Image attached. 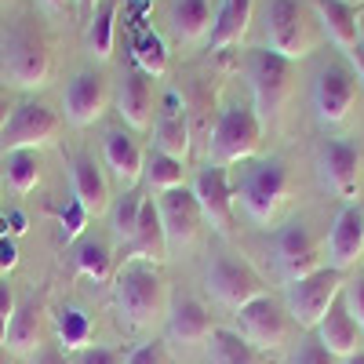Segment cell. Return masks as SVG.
<instances>
[{
    "label": "cell",
    "mask_w": 364,
    "mask_h": 364,
    "mask_svg": "<svg viewBox=\"0 0 364 364\" xmlns=\"http://www.w3.org/2000/svg\"><path fill=\"white\" fill-rule=\"evenodd\" d=\"M113 306L120 324L135 331L154 328L164 314V277L149 262H124L113 277Z\"/></svg>",
    "instance_id": "1"
},
{
    "label": "cell",
    "mask_w": 364,
    "mask_h": 364,
    "mask_svg": "<svg viewBox=\"0 0 364 364\" xmlns=\"http://www.w3.org/2000/svg\"><path fill=\"white\" fill-rule=\"evenodd\" d=\"M262 128L266 124L252 106H226L215 117V128H211L208 139V164L230 168V164L252 161L262 146Z\"/></svg>",
    "instance_id": "2"
},
{
    "label": "cell",
    "mask_w": 364,
    "mask_h": 364,
    "mask_svg": "<svg viewBox=\"0 0 364 364\" xmlns=\"http://www.w3.org/2000/svg\"><path fill=\"white\" fill-rule=\"evenodd\" d=\"M55 70V55L48 48V41L33 29H11L4 37V48H0V73H4L8 84L22 87V91H37L51 80Z\"/></svg>",
    "instance_id": "3"
},
{
    "label": "cell",
    "mask_w": 364,
    "mask_h": 364,
    "mask_svg": "<svg viewBox=\"0 0 364 364\" xmlns=\"http://www.w3.org/2000/svg\"><path fill=\"white\" fill-rule=\"evenodd\" d=\"M233 193L240 197L252 223L269 226L277 219V211L284 208L288 193H291V171L281 157H266V161H259L245 171V178H240V186Z\"/></svg>",
    "instance_id": "4"
},
{
    "label": "cell",
    "mask_w": 364,
    "mask_h": 364,
    "mask_svg": "<svg viewBox=\"0 0 364 364\" xmlns=\"http://www.w3.org/2000/svg\"><path fill=\"white\" fill-rule=\"evenodd\" d=\"M248 87H252V109L259 113L262 124L277 120L281 109L291 99V87H295V63L273 55L266 48L248 55Z\"/></svg>",
    "instance_id": "5"
},
{
    "label": "cell",
    "mask_w": 364,
    "mask_h": 364,
    "mask_svg": "<svg viewBox=\"0 0 364 364\" xmlns=\"http://www.w3.org/2000/svg\"><path fill=\"white\" fill-rule=\"evenodd\" d=\"M343 288H346L343 273L331 269V266H321L317 273H310V277H302V281L284 288V310L299 328L314 331L324 321V314L339 302Z\"/></svg>",
    "instance_id": "6"
},
{
    "label": "cell",
    "mask_w": 364,
    "mask_h": 364,
    "mask_svg": "<svg viewBox=\"0 0 364 364\" xmlns=\"http://www.w3.org/2000/svg\"><path fill=\"white\" fill-rule=\"evenodd\" d=\"M204 284L211 291V299L226 310H240L248 306L252 299L266 295V281L262 273L248 262V259H237V255H215L204 269Z\"/></svg>",
    "instance_id": "7"
},
{
    "label": "cell",
    "mask_w": 364,
    "mask_h": 364,
    "mask_svg": "<svg viewBox=\"0 0 364 364\" xmlns=\"http://www.w3.org/2000/svg\"><path fill=\"white\" fill-rule=\"evenodd\" d=\"M233 331L245 343H252L259 353H269V350H281L288 343L291 317H288V310L281 306V302L266 291V295L252 299L248 306L237 310V328Z\"/></svg>",
    "instance_id": "8"
},
{
    "label": "cell",
    "mask_w": 364,
    "mask_h": 364,
    "mask_svg": "<svg viewBox=\"0 0 364 364\" xmlns=\"http://www.w3.org/2000/svg\"><path fill=\"white\" fill-rule=\"evenodd\" d=\"M266 51L299 63L314 51V37L306 26V11L299 0H269L266 8Z\"/></svg>",
    "instance_id": "9"
},
{
    "label": "cell",
    "mask_w": 364,
    "mask_h": 364,
    "mask_svg": "<svg viewBox=\"0 0 364 364\" xmlns=\"http://www.w3.org/2000/svg\"><path fill=\"white\" fill-rule=\"evenodd\" d=\"M317 171L324 190H331L336 197H343L346 204H357L360 197V149L350 139H324L317 149Z\"/></svg>",
    "instance_id": "10"
},
{
    "label": "cell",
    "mask_w": 364,
    "mask_h": 364,
    "mask_svg": "<svg viewBox=\"0 0 364 364\" xmlns=\"http://www.w3.org/2000/svg\"><path fill=\"white\" fill-rule=\"evenodd\" d=\"M357 87L360 84H357L353 70L343 63H328L317 70L310 99H314V113L321 124H343L357 106Z\"/></svg>",
    "instance_id": "11"
},
{
    "label": "cell",
    "mask_w": 364,
    "mask_h": 364,
    "mask_svg": "<svg viewBox=\"0 0 364 364\" xmlns=\"http://www.w3.org/2000/svg\"><path fill=\"white\" fill-rule=\"evenodd\" d=\"M58 128H63V117L44 102H22L11 109L4 132H0V154H15V149H37L48 146Z\"/></svg>",
    "instance_id": "12"
},
{
    "label": "cell",
    "mask_w": 364,
    "mask_h": 364,
    "mask_svg": "<svg viewBox=\"0 0 364 364\" xmlns=\"http://www.w3.org/2000/svg\"><path fill=\"white\" fill-rule=\"evenodd\" d=\"M273 262H277V273L284 284H295L302 277H310V273L321 269V252L314 245L310 230L302 223H288L277 230L273 237Z\"/></svg>",
    "instance_id": "13"
},
{
    "label": "cell",
    "mask_w": 364,
    "mask_h": 364,
    "mask_svg": "<svg viewBox=\"0 0 364 364\" xmlns=\"http://www.w3.org/2000/svg\"><path fill=\"white\" fill-rule=\"evenodd\" d=\"M157 208H161V223H164V233H168V248L171 252L193 248L197 237H200V226H204V215H200V204H197L193 190H186V186L168 190V193L157 197Z\"/></svg>",
    "instance_id": "14"
},
{
    "label": "cell",
    "mask_w": 364,
    "mask_h": 364,
    "mask_svg": "<svg viewBox=\"0 0 364 364\" xmlns=\"http://www.w3.org/2000/svg\"><path fill=\"white\" fill-rule=\"evenodd\" d=\"M190 190L200 204L204 223H211L219 233H230L233 230V197H237L233 182H230V171L219 168V164H204Z\"/></svg>",
    "instance_id": "15"
},
{
    "label": "cell",
    "mask_w": 364,
    "mask_h": 364,
    "mask_svg": "<svg viewBox=\"0 0 364 364\" xmlns=\"http://www.w3.org/2000/svg\"><path fill=\"white\" fill-rule=\"evenodd\" d=\"M324 252H328V266L339 273L353 269L364 259V211H360V204H343V211L331 223Z\"/></svg>",
    "instance_id": "16"
},
{
    "label": "cell",
    "mask_w": 364,
    "mask_h": 364,
    "mask_svg": "<svg viewBox=\"0 0 364 364\" xmlns=\"http://www.w3.org/2000/svg\"><path fill=\"white\" fill-rule=\"evenodd\" d=\"M106 77L95 73V70H84L77 73L66 91H63V109H66V120L73 128H91L95 120L102 117L106 109Z\"/></svg>",
    "instance_id": "17"
},
{
    "label": "cell",
    "mask_w": 364,
    "mask_h": 364,
    "mask_svg": "<svg viewBox=\"0 0 364 364\" xmlns=\"http://www.w3.org/2000/svg\"><path fill=\"white\" fill-rule=\"evenodd\" d=\"M190 139L193 135H190V120H186V102L178 99V91H168L161 102V113H157V124H154V149L186 164Z\"/></svg>",
    "instance_id": "18"
},
{
    "label": "cell",
    "mask_w": 364,
    "mask_h": 364,
    "mask_svg": "<svg viewBox=\"0 0 364 364\" xmlns=\"http://www.w3.org/2000/svg\"><path fill=\"white\" fill-rule=\"evenodd\" d=\"M168 255H171V248H168V233H164V223H161V208H157V200L146 197L142 219H139V226H135V237L128 240V248H124V259H128V262L161 266Z\"/></svg>",
    "instance_id": "19"
},
{
    "label": "cell",
    "mask_w": 364,
    "mask_h": 364,
    "mask_svg": "<svg viewBox=\"0 0 364 364\" xmlns=\"http://www.w3.org/2000/svg\"><path fill=\"white\" fill-rule=\"evenodd\" d=\"M211 314L200 299L193 295H178L168 310V339L178 343V346H197V343H208L211 336Z\"/></svg>",
    "instance_id": "20"
},
{
    "label": "cell",
    "mask_w": 364,
    "mask_h": 364,
    "mask_svg": "<svg viewBox=\"0 0 364 364\" xmlns=\"http://www.w3.org/2000/svg\"><path fill=\"white\" fill-rule=\"evenodd\" d=\"M70 186H73V200L87 211V215H106L113 197H109V178L102 175V168L91 157H73L70 164Z\"/></svg>",
    "instance_id": "21"
},
{
    "label": "cell",
    "mask_w": 364,
    "mask_h": 364,
    "mask_svg": "<svg viewBox=\"0 0 364 364\" xmlns=\"http://www.w3.org/2000/svg\"><path fill=\"white\" fill-rule=\"evenodd\" d=\"M310 8H314L321 29L328 33V41L343 55L360 44V15L353 4H346V0H310Z\"/></svg>",
    "instance_id": "22"
},
{
    "label": "cell",
    "mask_w": 364,
    "mask_h": 364,
    "mask_svg": "<svg viewBox=\"0 0 364 364\" xmlns=\"http://www.w3.org/2000/svg\"><path fill=\"white\" fill-rule=\"evenodd\" d=\"M102 154H106V164H109V171H113V178L120 182V186H128V190H132L135 182L142 178L146 154H142V146L135 142L132 132H120V128L106 132V139H102Z\"/></svg>",
    "instance_id": "23"
},
{
    "label": "cell",
    "mask_w": 364,
    "mask_h": 364,
    "mask_svg": "<svg viewBox=\"0 0 364 364\" xmlns=\"http://www.w3.org/2000/svg\"><path fill=\"white\" fill-rule=\"evenodd\" d=\"M314 331H317L314 339H317L331 357H339V360L353 357V353H357V346H360V328H357V321L350 317L343 295H339L336 306H331V310L324 314V321H321Z\"/></svg>",
    "instance_id": "24"
},
{
    "label": "cell",
    "mask_w": 364,
    "mask_h": 364,
    "mask_svg": "<svg viewBox=\"0 0 364 364\" xmlns=\"http://www.w3.org/2000/svg\"><path fill=\"white\" fill-rule=\"evenodd\" d=\"M117 113L132 132H146L154 124V84L146 73H128L117 91Z\"/></svg>",
    "instance_id": "25"
},
{
    "label": "cell",
    "mask_w": 364,
    "mask_h": 364,
    "mask_svg": "<svg viewBox=\"0 0 364 364\" xmlns=\"http://www.w3.org/2000/svg\"><path fill=\"white\" fill-rule=\"evenodd\" d=\"M41 336H44V299L41 295H29L26 302H18V310L8 321V350L33 357L44 346Z\"/></svg>",
    "instance_id": "26"
},
{
    "label": "cell",
    "mask_w": 364,
    "mask_h": 364,
    "mask_svg": "<svg viewBox=\"0 0 364 364\" xmlns=\"http://www.w3.org/2000/svg\"><path fill=\"white\" fill-rule=\"evenodd\" d=\"M168 22H171L175 41H182V44H200V41L211 37L215 11H211V0H171Z\"/></svg>",
    "instance_id": "27"
},
{
    "label": "cell",
    "mask_w": 364,
    "mask_h": 364,
    "mask_svg": "<svg viewBox=\"0 0 364 364\" xmlns=\"http://www.w3.org/2000/svg\"><path fill=\"white\" fill-rule=\"evenodd\" d=\"M252 15H255V0H223V8L215 11L211 37H208V51H226L240 44L252 26Z\"/></svg>",
    "instance_id": "28"
},
{
    "label": "cell",
    "mask_w": 364,
    "mask_h": 364,
    "mask_svg": "<svg viewBox=\"0 0 364 364\" xmlns=\"http://www.w3.org/2000/svg\"><path fill=\"white\" fill-rule=\"evenodd\" d=\"M208 364H262V357L233 328H215L208 336Z\"/></svg>",
    "instance_id": "29"
},
{
    "label": "cell",
    "mask_w": 364,
    "mask_h": 364,
    "mask_svg": "<svg viewBox=\"0 0 364 364\" xmlns=\"http://www.w3.org/2000/svg\"><path fill=\"white\" fill-rule=\"evenodd\" d=\"M0 168L8 175V186L15 193H33L37 182H41V161H37V149H15V154L0 157Z\"/></svg>",
    "instance_id": "30"
},
{
    "label": "cell",
    "mask_w": 364,
    "mask_h": 364,
    "mask_svg": "<svg viewBox=\"0 0 364 364\" xmlns=\"http://www.w3.org/2000/svg\"><path fill=\"white\" fill-rule=\"evenodd\" d=\"M55 336H58V346L66 353L91 346V317L80 306H63L55 314Z\"/></svg>",
    "instance_id": "31"
},
{
    "label": "cell",
    "mask_w": 364,
    "mask_h": 364,
    "mask_svg": "<svg viewBox=\"0 0 364 364\" xmlns=\"http://www.w3.org/2000/svg\"><path fill=\"white\" fill-rule=\"evenodd\" d=\"M113 37H117V0H102V8L95 11V18L87 22V51L106 63L113 55Z\"/></svg>",
    "instance_id": "32"
},
{
    "label": "cell",
    "mask_w": 364,
    "mask_h": 364,
    "mask_svg": "<svg viewBox=\"0 0 364 364\" xmlns=\"http://www.w3.org/2000/svg\"><path fill=\"white\" fill-rule=\"evenodd\" d=\"M142 204H146V197L135 193V190H124V193H120V197L109 204V226H113V237H117L124 248H128V240L135 237V226H139V219H142Z\"/></svg>",
    "instance_id": "33"
},
{
    "label": "cell",
    "mask_w": 364,
    "mask_h": 364,
    "mask_svg": "<svg viewBox=\"0 0 364 364\" xmlns=\"http://www.w3.org/2000/svg\"><path fill=\"white\" fill-rule=\"evenodd\" d=\"M142 178L149 182V190L168 193V190L186 186V164H182V161H175V157H164V154H157V149H154V154L146 157Z\"/></svg>",
    "instance_id": "34"
},
{
    "label": "cell",
    "mask_w": 364,
    "mask_h": 364,
    "mask_svg": "<svg viewBox=\"0 0 364 364\" xmlns=\"http://www.w3.org/2000/svg\"><path fill=\"white\" fill-rule=\"evenodd\" d=\"M77 269L84 273L87 281H109L113 273V255H109V245L99 237H87L77 245V255H73Z\"/></svg>",
    "instance_id": "35"
},
{
    "label": "cell",
    "mask_w": 364,
    "mask_h": 364,
    "mask_svg": "<svg viewBox=\"0 0 364 364\" xmlns=\"http://www.w3.org/2000/svg\"><path fill=\"white\" fill-rule=\"evenodd\" d=\"M135 63H139V73H146L149 80L154 77H164L168 73V48L157 33H142L139 44H135Z\"/></svg>",
    "instance_id": "36"
},
{
    "label": "cell",
    "mask_w": 364,
    "mask_h": 364,
    "mask_svg": "<svg viewBox=\"0 0 364 364\" xmlns=\"http://www.w3.org/2000/svg\"><path fill=\"white\" fill-rule=\"evenodd\" d=\"M70 364H124V350L120 346H84L70 357Z\"/></svg>",
    "instance_id": "37"
},
{
    "label": "cell",
    "mask_w": 364,
    "mask_h": 364,
    "mask_svg": "<svg viewBox=\"0 0 364 364\" xmlns=\"http://www.w3.org/2000/svg\"><path fill=\"white\" fill-rule=\"evenodd\" d=\"M87 211L77 204V200H70V204H63V211H58V223H63V240H73V237H80L84 233V226H87Z\"/></svg>",
    "instance_id": "38"
},
{
    "label": "cell",
    "mask_w": 364,
    "mask_h": 364,
    "mask_svg": "<svg viewBox=\"0 0 364 364\" xmlns=\"http://www.w3.org/2000/svg\"><path fill=\"white\" fill-rule=\"evenodd\" d=\"M124 364H171V357H168L164 343H142L124 357Z\"/></svg>",
    "instance_id": "39"
},
{
    "label": "cell",
    "mask_w": 364,
    "mask_h": 364,
    "mask_svg": "<svg viewBox=\"0 0 364 364\" xmlns=\"http://www.w3.org/2000/svg\"><path fill=\"white\" fill-rule=\"evenodd\" d=\"M343 302H346L350 317L357 321V328L364 331V277H357V281H350L343 288Z\"/></svg>",
    "instance_id": "40"
},
{
    "label": "cell",
    "mask_w": 364,
    "mask_h": 364,
    "mask_svg": "<svg viewBox=\"0 0 364 364\" xmlns=\"http://www.w3.org/2000/svg\"><path fill=\"white\" fill-rule=\"evenodd\" d=\"M295 364H339V357H331L317 339H306L299 346V353H295Z\"/></svg>",
    "instance_id": "41"
},
{
    "label": "cell",
    "mask_w": 364,
    "mask_h": 364,
    "mask_svg": "<svg viewBox=\"0 0 364 364\" xmlns=\"http://www.w3.org/2000/svg\"><path fill=\"white\" fill-rule=\"evenodd\" d=\"M29 364H70V357H66L63 346H41L33 357H29Z\"/></svg>",
    "instance_id": "42"
},
{
    "label": "cell",
    "mask_w": 364,
    "mask_h": 364,
    "mask_svg": "<svg viewBox=\"0 0 364 364\" xmlns=\"http://www.w3.org/2000/svg\"><path fill=\"white\" fill-rule=\"evenodd\" d=\"M15 310H18V302H15L11 284H8V281H0V317L11 321V314H15Z\"/></svg>",
    "instance_id": "43"
},
{
    "label": "cell",
    "mask_w": 364,
    "mask_h": 364,
    "mask_svg": "<svg viewBox=\"0 0 364 364\" xmlns=\"http://www.w3.org/2000/svg\"><path fill=\"white\" fill-rule=\"evenodd\" d=\"M346 58H350V70H353L357 84L364 87V44H357L353 51H346Z\"/></svg>",
    "instance_id": "44"
},
{
    "label": "cell",
    "mask_w": 364,
    "mask_h": 364,
    "mask_svg": "<svg viewBox=\"0 0 364 364\" xmlns=\"http://www.w3.org/2000/svg\"><path fill=\"white\" fill-rule=\"evenodd\" d=\"M18 255H15V245L11 240H0V266H15Z\"/></svg>",
    "instance_id": "45"
},
{
    "label": "cell",
    "mask_w": 364,
    "mask_h": 364,
    "mask_svg": "<svg viewBox=\"0 0 364 364\" xmlns=\"http://www.w3.org/2000/svg\"><path fill=\"white\" fill-rule=\"evenodd\" d=\"M102 8V0H80V11H84V22L95 18V11Z\"/></svg>",
    "instance_id": "46"
},
{
    "label": "cell",
    "mask_w": 364,
    "mask_h": 364,
    "mask_svg": "<svg viewBox=\"0 0 364 364\" xmlns=\"http://www.w3.org/2000/svg\"><path fill=\"white\" fill-rule=\"evenodd\" d=\"M11 102H8V95H0V132H4V124H8V117H11Z\"/></svg>",
    "instance_id": "47"
},
{
    "label": "cell",
    "mask_w": 364,
    "mask_h": 364,
    "mask_svg": "<svg viewBox=\"0 0 364 364\" xmlns=\"http://www.w3.org/2000/svg\"><path fill=\"white\" fill-rule=\"evenodd\" d=\"M44 4H48L51 11H63V8H70V4H73V0H44Z\"/></svg>",
    "instance_id": "48"
},
{
    "label": "cell",
    "mask_w": 364,
    "mask_h": 364,
    "mask_svg": "<svg viewBox=\"0 0 364 364\" xmlns=\"http://www.w3.org/2000/svg\"><path fill=\"white\" fill-rule=\"evenodd\" d=\"M11 357H15V353H11L8 346H0V364H11Z\"/></svg>",
    "instance_id": "49"
},
{
    "label": "cell",
    "mask_w": 364,
    "mask_h": 364,
    "mask_svg": "<svg viewBox=\"0 0 364 364\" xmlns=\"http://www.w3.org/2000/svg\"><path fill=\"white\" fill-rule=\"evenodd\" d=\"M343 364H364V353H360V350H357V353H353V357H346V360H343Z\"/></svg>",
    "instance_id": "50"
},
{
    "label": "cell",
    "mask_w": 364,
    "mask_h": 364,
    "mask_svg": "<svg viewBox=\"0 0 364 364\" xmlns=\"http://www.w3.org/2000/svg\"><path fill=\"white\" fill-rule=\"evenodd\" d=\"M4 339H8V321L0 317V343H4Z\"/></svg>",
    "instance_id": "51"
},
{
    "label": "cell",
    "mask_w": 364,
    "mask_h": 364,
    "mask_svg": "<svg viewBox=\"0 0 364 364\" xmlns=\"http://www.w3.org/2000/svg\"><path fill=\"white\" fill-rule=\"evenodd\" d=\"M360 44H364V15H360Z\"/></svg>",
    "instance_id": "52"
},
{
    "label": "cell",
    "mask_w": 364,
    "mask_h": 364,
    "mask_svg": "<svg viewBox=\"0 0 364 364\" xmlns=\"http://www.w3.org/2000/svg\"><path fill=\"white\" fill-rule=\"evenodd\" d=\"M346 4H353V8H357V4H364V0H346Z\"/></svg>",
    "instance_id": "53"
}]
</instances>
